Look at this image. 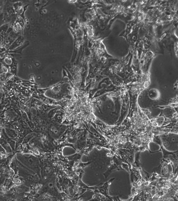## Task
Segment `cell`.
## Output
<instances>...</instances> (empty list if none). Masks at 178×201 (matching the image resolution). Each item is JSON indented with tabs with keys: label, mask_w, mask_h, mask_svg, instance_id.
I'll use <instances>...</instances> for the list:
<instances>
[{
	"label": "cell",
	"mask_w": 178,
	"mask_h": 201,
	"mask_svg": "<svg viewBox=\"0 0 178 201\" xmlns=\"http://www.w3.org/2000/svg\"><path fill=\"white\" fill-rule=\"evenodd\" d=\"M155 142V143L159 144V145H160V150L155 151V152H151L150 151H149L150 153H156L161 151L163 153V159H170L171 160L170 161L172 160L173 161L177 160V151H175V152H173H173H170V151H168L164 148L160 140H157Z\"/></svg>",
	"instance_id": "1"
},
{
	"label": "cell",
	"mask_w": 178,
	"mask_h": 201,
	"mask_svg": "<svg viewBox=\"0 0 178 201\" xmlns=\"http://www.w3.org/2000/svg\"><path fill=\"white\" fill-rule=\"evenodd\" d=\"M5 131L6 135L9 138L14 139L18 137L19 134L18 131L15 128L11 127H6L4 128Z\"/></svg>",
	"instance_id": "2"
},
{
	"label": "cell",
	"mask_w": 178,
	"mask_h": 201,
	"mask_svg": "<svg viewBox=\"0 0 178 201\" xmlns=\"http://www.w3.org/2000/svg\"><path fill=\"white\" fill-rule=\"evenodd\" d=\"M24 38L22 36H19L13 42L11 46L9 47L8 49L9 51L14 50L15 49H17L18 47H20L23 43L24 41Z\"/></svg>",
	"instance_id": "3"
},
{
	"label": "cell",
	"mask_w": 178,
	"mask_h": 201,
	"mask_svg": "<svg viewBox=\"0 0 178 201\" xmlns=\"http://www.w3.org/2000/svg\"><path fill=\"white\" fill-rule=\"evenodd\" d=\"M0 144L6 151L7 153H11L13 150L11 146L6 140L3 137L0 138Z\"/></svg>",
	"instance_id": "4"
},
{
	"label": "cell",
	"mask_w": 178,
	"mask_h": 201,
	"mask_svg": "<svg viewBox=\"0 0 178 201\" xmlns=\"http://www.w3.org/2000/svg\"><path fill=\"white\" fill-rule=\"evenodd\" d=\"M139 169L140 170V172H141V173L142 174V175L143 176V177L146 181H149V180H150L151 178H152L153 175V174H149L147 172H145L144 170L141 168H139Z\"/></svg>",
	"instance_id": "5"
},
{
	"label": "cell",
	"mask_w": 178,
	"mask_h": 201,
	"mask_svg": "<svg viewBox=\"0 0 178 201\" xmlns=\"http://www.w3.org/2000/svg\"><path fill=\"white\" fill-rule=\"evenodd\" d=\"M9 28V24L7 23L0 26V33L3 35H6Z\"/></svg>",
	"instance_id": "6"
},
{
	"label": "cell",
	"mask_w": 178,
	"mask_h": 201,
	"mask_svg": "<svg viewBox=\"0 0 178 201\" xmlns=\"http://www.w3.org/2000/svg\"><path fill=\"white\" fill-rule=\"evenodd\" d=\"M140 154V151H139V152H138L136 153L135 155V161H134L133 164L134 165H135L136 167L137 168H141L140 167V166L141 164L139 161Z\"/></svg>",
	"instance_id": "7"
},
{
	"label": "cell",
	"mask_w": 178,
	"mask_h": 201,
	"mask_svg": "<svg viewBox=\"0 0 178 201\" xmlns=\"http://www.w3.org/2000/svg\"><path fill=\"white\" fill-rule=\"evenodd\" d=\"M4 63L5 64V65H6L5 66H6V67L7 66H9L10 67L13 64L12 59L9 57H7L6 58H5L4 60Z\"/></svg>",
	"instance_id": "8"
},
{
	"label": "cell",
	"mask_w": 178,
	"mask_h": 201,
	"mask_svg": "<svg viewBox=\"0 0 178 201\" xmlns=\"http://www.w3.org/2000/svg\"><path fill=\"white\" fill-rule=\"evenodd\" d=\"M0 153L3 155H5L7 153L6 151H5V150L3 148V147H2L1 144H0Z\"/></svg>",
	"instance_id": "9"
}]
</instances>
